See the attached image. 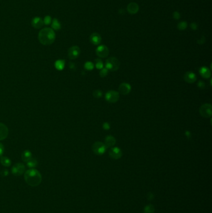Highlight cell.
Instances as JSON below:
<instances>
[{
    "label": "cell",
    "mask_w": 212,
    "mask_h": 213,
    "mask_svg": "<svg viewBox=\"0 0 212 213\" xmlns=\"http://www.w3.org/2000/svg\"><path fill=\"white\" fill-rule=\"evenodd\" d=\"M55 67L58 71H62L65 67V62L63 59H59L55 62Z\"/></svg>",
    "instance_id": "cell-20"
},
{
    "label": "cell",
    "mask_w": 212,
    "mask_h": 213,
    "mask_svg": "<svg viewBox=\"0 0 212 213\" xmlns=\"http://www.w3.org/2000/svg\"><path fill=\"white\" fill-rule=\"evenodd\" d=\"M95 66H96L97 69H102L103 68V64L102 61L100 59H96L95 60Z\"/></svg>",
    "instance_id": "cell-28"
},
{
    "label": "cell",
    "mask_w": 212,
    "mask_h": 213,
    "mask_svg": "<svg viewBox=\"0 0 212 213\" xmlns=\"http://www.w3.org/2000/svg\"><path fill=\"white\" fill-rule=\"evenodd\" d=\"M184 79L186 82L189 83V84H192V83H194L196 80H197V77H196V75L194 72L189 71L184 74Z\"/></svg>",
    "instance_id": "cell-12"
},
{
    "label": "cell",
    "mask_w": 212,
    "mask_h": 213,
    "mask_svg": "<svg viewBox=\"0 0 212 213\" xmlns=\"http://www.w3.org/2000/svg\"><path fill=\"white\" fill-rule=\"evenodd\" d=\"M32 156H33V155H32L31 151L28 150H26L23 152L22 155H21V158H22L23 162H28L31 158H32Z\"/></svg>",
    "instance_id": "cell-19"
},
{
    "label": "cell",
    "mask_w": 212,
    "mask_h": 213,
    "mask_svg": "<svg viewBox=\"0 0 212 213\" xmlns=\"http://www.w3.org/2000/svg\"><path fill=\"white\" fill-rule=\"evenodd\" d=\"M97 55L102 58H105L109 55V49L105 45L99 46L96 49Z\"/></svg>",
    "instance_id": "cell-8"
},
{
    "label": "cell",
    "mask_w": 212,
    "mask_h": 213,
    "mask_svg": "<svg viewBox=\"0 0 212 213\" xmlns=\"http://www.w3.org/2000/svg\"><path fill=\"white\" fill-rule=\"evenodd\" d=\"M90 41L91 43H92L93 44L98 45L101 43L102 37L98 33H93L90 35Z\"/></svg>",
    "instance_id": "cell-16"
},
{
    "label": "cell",
    "mask_w": 212,
    "mask_h": 213,
    "mask_svg": "<svg viewBox=\"0 0 212 213\" xmlns=\"http://www.w3.org/2000/svg\"><path fill=\"white\" fill-rule=\"evenodd\" d=\"M80 54V49L77 46H72L68 51V57L70 59H75Z\"/></svg>",
    "instance_id": "cell-7"
},
{
    "label": "cell",
    "mask_w": 212,
    "mask_h": 213,
    "mask_svg": "<svg viewBox=\"0 0 212 213\" xmlns=\"http://www.w3.org/2000/svg\"><path fill=\"white\" fill-rule=\"evenodd\" d=\"M105 98L110 103H116L119 100L120 93L115 90H110L106 93Z\"/></svg>",
    "instance_id": "cell-6"
},
{
    "label": "cell",
    "mask_w": 212,
    "mask_h": 213,
    "mask_svg": "<svg viewBox=\"0 0 212 213\" xmlns=\"http://www.w3.org/2000/svg\"><path fill=\"white\" fill-rule=\"evenodd\" d=\"M199 112L201 116L204 118H210L212 115L211 105L209 103H205L200 107Z\"/></svg>",
    "instance_id": "cell-5"
},
{
    "label": "cell",
    "mask_w": 212,
    "mask_h": 213,
    "mask_svg": "<svg viewBox=\"0 0 212 213\" xmlns=\"http://www.w3.org/2000/svg\"><path fill=\"white\" fill-rule=\"evenodd\" d=\"M199 72L200 75L203 78H205V79H208V78H210L211 77V72L208 67H201L200 69Z\"/></svg>",
    "instance_id": "cell-18"
},
{
    "label": "cell",
    "mask_w": 212,
    "mask_h": 213,
    "mask_svg": "<svg viewBox=\"0 0 212 213\" xmlns=\"http://www.w3.org/2000/svg\"><path fill=\"white\" fill-rule=\"evenodd\" d=\"M9 130L6 125L0 123V141L6 139L8 135Z\"/></svg>",
    "instance_id": "cell-13"
},
{
    "label": "cell",
    "mask_w": 212,
    "mask_h": 213,
    "mask_svg": "<svg viewBox=\"0 0 212 213\" xmlns=\"http://www.w3.org/2000/svg\"><path fill=\"white\" fill-rule=\"evenodd\" d=\"M27 163V165L28 167L29 168H34L35 167H36L37 166H38V161H37L36 159L35 158H31Z\"/></svg>",
    "instance_id": "cell-23"
},
{
    "label": "cell",
    "mask_w": 212,
    "mask_h": 213,
    "mask_svg": "<svg viewBox=\"0 0 212 213\" xmlns=\"http://www.w3.org/2000/svg\"><path fill=\"white\" fill-rule=\"evenodd\" d=\"M173 18L176 20H179L180 18H181V14H180V13L178 11H175L173 13Z\"/></svg>",
    "instance_id": "cell-31"
},
{
    "label": "cell",
    "mask_w": 212,
    "mask_h": 213,
    "mask_svg": "<svg viewBox=\"0 0 212 213\" xmlns=\"http://www.w3.org/2000/svg\"><path fill=\"white\" fill-rule=\"evenodd\" d=\"M108 74V70L106 68H103L101 69V71H100V76H101L102 77H105L107 76Z\"/></svg>",
    "instance_id": "cell-30"
},
{
    "label": "cell",
    "mask_w": 212,
    "mask_h": 213,
    "mask_svg": "<svg viewBox=\"0 0 212 213\" xmlns=\"http://www.w3.org/2000/svg\"><path fill=\"white\" fill-rule=\"evenodd\" d=\"M198 87L201 88V89H203V88L205 87V84L202 81H199V82L198 83Z\"/></svg>",
    "instance_id": "cell-35"
},
{
    "label": "cell",
    "mask_w": 212,
    "mask_h": 213,
    "mask_svg": "<svg viewBox=\"0 0 212 213\" xmlns=\"http://www.w3.org/2000/svg\"><path fill=\"white\" fill-rule=\"evenodd\" d=\"M122 152L121 150L118 148V147H113L110 150V151L109 152V155L110 157L115 160H118L120 158H121L122 157Z\"/></svg>",
    "instance_id": "cell-10"
},
{
    "label": "cell",
    "mask_w": 212,
    "mask_h": 213,
    "mask_svg": "<svg viewBox=\"0 0 212 213\" xmlns=\"http://www.w3.org/2000/svg\"><path fill=\"white\" fill-rule=\"evenodd\" d=\"M31 25L36 29H40L44 25L43 20L40 17H34L31 20Z\"/></svg>",
    "instance_id": "cell-14"
},
{
    "label": "cell",
    "mask_w": 212,
    "mask_h": 213,
    "mask_svg": "<svg viewBox=\"0 0 212 213\" xmlns=\"http://www.w3.org/2000/svg\"><path fill=\"white\" fill-rule=\"evenodd\" d=\"M104 144L107 148L113 147L116 144V139L113 136L108 135L105 138Z\"/></svg>",
    "instance_id": "cell-17"
},
{
    "label": "cell",
    "mask_w": 212,
    "mask_h": 213,
    "mask_svg": "<svg viewBox=\"0 0 212 213\" xmlns=\"http://www.w3.org/2000/svg\"><path fill=\"white\" fill-rule=\"evenodd\" d=\"M131 90V85L128 83H122L119 86V92L122 95H127L130 92Z\"/></svg>",
    "instance_id": "cell-11"
},
{
    "label": "cell",
    "mask_w": 212,
    "mask_h": 213,
    "mask_svg": "<svg viewBox=\"0 0 212 213\" xmlns=\"http://www.w3.org/2000/svg\"><path fill=\"white\" fill-rule=\"evenodd\" d=\"M190 28H191L193 30H196L198 28V26L197 24V23H192L190 24Z\"/></svg>",
    "instance_id": "cell-34"
},
{
    "label": "cell",
    "mask_w": 212,
    "mask_h": 213,
    "mask_svg": "<svg viewBox=\"0 0 212 213\" xmlns=\"http://www.w3.org/2000/svg\"><path fill=\"white\" fill-rule=\"evenodd\" d=\"M154 207L152 204L147 205L144 209V213H154Z\"/></svg>",
    "instance_id": "cell-24"
},
{
    "label": "cell",
    "mask_w": 212,
    "mask_h": 213,
    "mask_svg": "<svg viewBox=\"0 0 212 213\" xmlns=\"http://www.w3.org/2000/svg\"><path fill=\"white\" fill-rule=\"evenodd\" d=\"M39 42L44 46H49L54 42L55 34L54 31L50 28H45L41 29L38 34Z\"/></svg>",
    "instance_id": "cell-1"
},
{
    "label": "cell",
    "mask_w": 212,
    "mask_h": 213,
    "mask_svg": "<svg viewBox=\"0 0 212 213\" xmlns=\"http://www.w3.org/2000/svg\"><path fill=\"white\" fill-rule=\"evenodd\" d=\"M84 67L87 71H92L94 68V64L90 61H87L85 64Z\"/></svg>",
    "instance_id": "cell-25"
},
{
    "label": "cell",
    "mask_w": 212,
    "mask_h": 213,
    "mask_svg": "<svg viewBox=\"0 0 212 213\" xmlns=\"http://www.w3.org/2000/svg\"><path fill=\"white\" fill-rule=\"evenodd\" d=\"M102 95H103L102 92L100 90H95L93 92V95L95 98H101L102 97Z\"/></svg>",
    "instance_id": "cell-29"
},
{
    "label": "cell",
    "mask_w": 212,
    "mask_h": 213,
    "mask_svg": "<svg viewBox=\"0 0 212 213\" xmlns=\"http://www.w3.org/2000/svg\"><path fill=\"white\" fill-rule=\"evenodd\" d=\"M103 128L106 130H109L110 128V124L108 123V122H105L103 124Z\"/></svg>",
    "instance_id": "cell-33"
},
{
    "label": "cell",
    "mask_w": 212,
    "mask_h": 213,
    "mask_svg": "<svg viewBox=\"0 0 212 213\" xmlns=\"http://www.w3.org/2000/svg\"><path fill=\"white\" fill-rule=\"evenodd\" d=\"M51 26L52 29L54 31H59L61 28V24L60 23L59 21L57 18H55L52 20L51 22Z\"/></svg>",
    "instance_id": "cell-21"
},
{
    "label": "cell",
    "mask_w": 212,
    "mask_h": 213,
    "mask_svg": "<svg viewBox=\"0 0 212 213\" xmlns=\"http://www.w3.org/2000/svg\"><path fill=\"white\" fill-rule=\"evenodd\" d=\"M92 151L95 154L97 155H102L105 153L107 148L106 147L105 145L103 143L97 142L92 145Z\"/></svg>",
    "instance_id": "cell-4"
},
{
    "label": "cell",
    "mask_w": 212,
    "mask_h": 213,
    "mask_svg": "<svg viewBox=\"0 0 212 213\" xmlns=\"http://www.w3.org/2000/svg\"><path fill=\"white\" fill-rule=\"evenodd\" d=\"M139 5L134 2L130 3L128 5V6H127V10H128V13L131 14H136L139 11Z\"/></svg>",
    "instance_id": "cell-15"
},
{
    "label": "cell",
    "mask_w": 212,
    "mask_h": 213,
    "mask_svg": "<svg viewBox=\"0 0 212 213\" xmlns=\"http://www.w3.org/2000/svg\"><path fill=\"white\" fill-rule=\"evenodd\" d=\"M52 18H51V16H49V15L46 16H45L44 19H43L44 24H45L46 26L49 25L52 22Z\"/></svg>",
    "instance_id": "cell-27"
},
{
    "label": "cell",
    "mask_w": 212,
    "mask_h": 213,
    "mask_svg": "<svg viewBox=\"0 0 212 213\" xmlns=\"http://www.w3.org/2000/svg\"><path fill=\"white\" fill-rule=\"evenodd\" d=\"M187 22H185V21L180 22L177 25V28L179 30H181V31L185 30V29L187 28Z\"/></svg>",
    "instance_id": "cell-26"
},
{
    "label": "cell",
    "mask_w": 212,
    "mask_h": 213,
    "mask_svg": "<svg viewBox=\"0 0 212 213\" xmlns=\"http://www.w3.org/2000/svg\"><path fill=\"white\" fill-rule=\"evenodd\" d=\"M25 171V166L21 163H16L14 165L12 169L11 172L15 176H19L23 174Z\"/></svg>",
    "instance_id": "cell-9"
},
{
    "label": "cell",
    "mask_w": 212,
    "mask_h": 213,
    "mask_svg": "<svg viewBox=\"0 0 212 213\" xmlns=\"http://www.w3.org/2000/svg\"><path fill=\"white\" fill-rule=\"evenodd\" d=\"M0 163H1V165H3L4 167H10L11 165V161L6 157H1V158H0Z\"/></svg>",
    "instance_id": "cell-22"
},
{
    "label": "cell",
    "mask_w": 212,
    "mask_h": 213,
    "mask_svg": "<svg viewBox=\"0 0 212 213\" xmlns=\"http://www.w3.org/2000/svg\"><path fill=\"white\" fill-rule=\"evenodd\" d=\"M1 174L3 176H7L8 175V171L7 170H3L1 172Z\"/></svg>",
    "instance_id": "cell-36"
},
{
    "label": "cell",
    "mask_w": 212,
    "mask_h": 213,
    "mask_svg": "<svg viewBox=\"0 0 212 213\" xmlns=\"http://www.w3.org/2000/svg\"><path fill=\"white\" fill-rule=\"evenodd\" d=\"M4 151V145L1 143H0V157H2Z\"/></svg>",
    "instance_id": "cell-32"
},
{
    "label": "cell",
    "mask_w": 212,
    "mask_h": 213,
    "mask_svg": "<svg viewBox=\"0 0 212 213\" xmlns=\"http://www.w3.org/2000/svg\"><path fill=\"white\" fill-rule=\"evenodd\" d=\"M24 180L29 186H37L41 183L42 176L38 170L31 168L25 172Z\"/></svg>",
    "instance_id": "cell-2"
},
{
    "label": "cell",
    "mask_w": 212,
    "mask_h": 213,
    "mask_svg": "<svg viewBox=\"0 0 212 213\" xmlns=\"http://www.w3.org/2000/svg\"><path fill=\"white\" fill-rule=\"evenodd\" d=\"M105 66L106 68L108 70L111 71H116L120 68V62L117 58H115V57H111L106 61Z\"/></svg>",
    "instance_id": "cell-3"
}]
</instances>
